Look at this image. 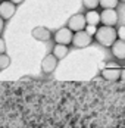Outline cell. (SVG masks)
Masks as SVG:
<instances>
[{
  "label": "cell",
  "instance_id": "obj_1",
  "mask_svg": "<svg viewBox=\"0 0 125 128\" xmlns=\"http://www.w3.org/2000/svg\"><path fill=\"white\" fill-rule=\"evenodd\" d=\"M94 37H96V40L99 41L102 46H104V47H110L113 43L116 41V38H118L116 30H115L113 26H104V25H102L100 28H97Z\"/></svg>",
  "mask_w": 125,
  "mask_h": 128
},
{
  "label": "cell",
  "instance_id": "obj_2",
  "mask_svg": "<svg viewBox=\"0 0 125 128\" xmlns=\"http://www.w3.org/2000/svg\"><path fill=\"white\" fill-rule=\"evenodd\" d=\"M72 37H74V32L68 28V26H65V28H59L56 32H54V36H53V38L56 41V44H63V46H69V44H72Z\"/></svg>",
  "mask_w": 125,
  "mask_h": 128
},
{
  "label": "cell",
  "instance_id": "obj_3",
  "mask_svg": "<svg viewBox=\"0 0 125 128\" xmlns=\"http://www.w3.org/2000/svg\"><path fill=\"white\" fill-rule=\"evenodd\" d=\"M87 26L86 22V18L82 13H75L69 18L68 21V28L72 31V32H78V31H84V28Z\"/></svg>",
  "mask_w": 125,
  "mask_h": 128
},
{
  "label": "cell",
  "instance_id": "obj_4",
  "mask_svg": "<svg viewBox=\"0 0 125 128\" xmlns=\"http://www.w3.org/2000/svg\"><path fill=\"white\" fill-rule=\"evenodd\" d=\"M93 41V37L88 36L86 31H78V32H74V37H72V44H74L76 49H84V47H88Z\"/></svg>",
  "mask_w": 125,
  "mask_h": 128
},
{
  "label": "cell",
  "instance_id": "obj_5",
  "mask_svg": "<svg viewBox=\"0 0 125 128\" xmlns=\"http://www.w3.org/2000/svg\"><path fill=\"white\" fill-rule=\"evenodd\" d=\"M100 22L104 26H113L118 22V13L115 9H103L100 13Z\"/></svg>",
  "mask_w": 125,
  "mask_h": 128
},
{
  "label": "cell",
  "instance_id": "obj_6",
  "mask_svg": "<svg viewBox=\"0 0 125 128\" xmlns=\"http://www.w3.org/2000/svg\"><path fill=\"white\" fill-rule=\"evenodd\" d=\"M15 12H16V4H13L12 2L4 0V2L0 3V18L3 21L10 19L13 15H15Z\"/></svg>",
  "mask_w": 125,
  "mask_h": 128
},
{
  "label": "cell",
  "instance_id": "obj_7",
  "mask_svg": "<svg viewBox=\"0 0 125 128\" xmlns=\"http://www.w3.org/2000/svg\"><path fill=\"white\" fill-rule=\"evenodd\" d=\"M58 66V59L54 58L53 53H50L47 56H44V59L41 60V71L44 74H52Z\"/></svg>",
  "mask_w": 125,
  "mask_h": 128
},
{
  "label": "cell",
  "instance_id": "obj_8",
  "mask_svg": "<svg viewBox=\"0 0 125 128\" xmlns=\"http://www.w3.org/2000/svg\"><path fill=\"white\" fill-rule=\"evenodd\" d=\"M102 75L104 80H109V81H116V80H119L121 78V69L118 68V66H113L110 65L109 68H104L103 71H102Z\"/></svg>",
  "mask_w": 125,
  "mask_h": 128
},
{
  "label": "cell",
  "instance_id": "obj_9",
  "mask_svg": "<svg viewBox=\"0 0 125 128\" xmlns=\"http://www.w3.org/2000/svg\"><path fill=\"white\" fill-rule=\"evenodd\" d=\"M32 37L36 40H38V41H47L52 37V32L46 26H36L32 30Z\"/></svg>",
  "mask_w": 125,
  "mask_h": 128
},
{
  "label": "cell",
  "instance_id": "obj_10",
  "mask_svg": "<svg viewBox=\"0 0 125 128\" xmlns=\"http://www.w3.org/2000/svg\"><path fill=\"white\" fill-rule=\"evenodd\" d=\"M112 53L116 59H125V41L124 40H116L112 46Z\"/></svg>",
  "mask_w": 125,
  "mask_h": 128
},
{
  "label": "cell",
  "instance_id": "obj_11",
  "mask_svg": "<svg viewBox=\"0 0 125 128\" xmlns=\"http://www.w3.org/2000/svg\"><path fill=\"white\" fill-rule=\"evenodd\" d=\"M84 18H86L87 25H97L100 22V13L97 10H88L84 15Z\"/></svg>",
  "mask_w": 125,
  "mask_h": 128
},
{
  "label": "cell",
  "instance_id": "obj_12",
  "mask_svg": "<svg viewBox=\"0 0 125 128\" xmlns=\"http://www.w3.org/2000/svg\"><path fill=\"white\" fill-rule=\"evenodd\" d=\"M53 54L54 58L59 60V59H63L66 54H68V46H63V44H54L53 47Z\"/></svg>",
  "mask_w": 125,
  "mask_h": 128
},
{
  "label": "cell",
  "instance_id": "obj_13",
  "mask_svg": "<svg viewBox=\"0 0 125 128\" xmlns=\"http://www.w3.org/2000/svg\"><path fill=\"white\" fill-rule=\"evenodd\" d=\"M119 0H100L99 6H102L103 9H115L118 6Z\"/></svg>",
  "mask_w": 125,
  "mask_h": 128
},
{
  "label": "cell",
  "instance_id": "obj_14",
  "mask_svg": "<svg viewBox=\"0 0 125 128\" xmlns=\"http://www.w3.org/2000/svg\"><path fill=\"white\" fill-rule=\"evenodd\" d=\"M100 0H82V6L87 10H96V8L99 6Z\"/></svg>",
  "mask_w": 125,
  "mask_h": 128
},
{
  "label": "cell",
  "instance_id": "obj_15",
  "mask_svg": "<svg viewBox=\"0 0 125 128\" xmlns=\"http://www.w3.org/2000/svg\"><path fill=\"white\" fill-rule=\"evenodd\" d=\"M9 65H10V58H9L8 54H4V53L0 54V71L9 68Z\"/></svg>",
  "mask_w": 125,
  "mask_h": 128
},
{
  "label": "cell",
  "instance_id": "obj_16",
  "mask_svg": "<svg viewBox=\"0 0 125 128\" xmlns=\"http://www.w3.org/2000/svg\"><path fill=\"white\" fill-rule=\"evenodd\" d=\"M84 31L87 32L88 36L94 37V34H96V31H97V26H96V25H87L86 28H84Z\"/></svg>",
  "mask_w": 125,
  "mask_h": 128
},
{
  "label": "cell",
  "instance_id": "obj_17",
  "mask_svg": "<svg viewBox=\"0 0 125 128\" xmlns=\"http://www.w3.org/2000/svg\"><path fill=\"white\" fill-rule=\"evenodd\" d=\"M116 36L119 40H124L125 41V26H119L118 31H116Z\"/></svg>",
  "mask_w": 125,
  "mask_h": 128
},
{
  "label": "cell",
  "instance_id": "obj_18",
  "mask_svg": "<svg viewBox=\"0 0 125 128\" xmlns=\"http://www.w3.org/2000/svg\"><path fill=\"white\" fill-rule=\"evenodd\" d=\"M6 52V43H4V40L0 37V54H3Z\"/></svg>",
  "mask_w": 125,
  "mask_h": 128
},
{
  "label": "cell",
  "instance_id": "obj_19",
  "mask_svg": "<svg viewBox=\"0 0 125 128\" xmlns=\"http://www.w3.org/2000/svg\"><path fill=\"white\" fill-rule=\"evenodd\" d=\"M3 30H4V21H3V19L0 18V34L3 32Z\"/></svg>",
  "mask_w": 125,
  "mask_h": 128
},
{
  "label": "cell",
  "instance_id": "obj_20",
  "mask_svg": "<svg viewBox=\"0 0 125 128\" xmlns=\"http://www.w3.org/2000/svg\"><path fill=\"white\" fill-rule=\"evenodd\" d=\"M9 2H12L13 4H21V3H22L24 0H9Z\"/></svg>",
  "mask_w": 125,
  "mask_h": 128
},
{
  "label": "cell",
  "instance_id": "obj_21",
  "mask_svg": "<svg viewBox=\"0 0 125 128\" xmlns=\"http://www.w3.org/2000/svg\"><path fill=\"white\" fill-rule=\"evenodd\" d=\"M121 78L125 81V69H124V71H121Z\"/></svg>",
  "mask_w": 125,
  "mask_h": 128
},
{
  "label": "cell",
  "instance_id": "obj_22",
  "mask_svg": "<svg viewBox=\"0 0 125 128\" xmlns=\"http://www.w3.org/2000/svg\"><path fill=\"white\" fill-rule=\"evenodd\" d=\"M121 2H125V0H121Z\"/></svg>",
  "mask_w": 125,
  "mask_h": 128
}]
</instances>
